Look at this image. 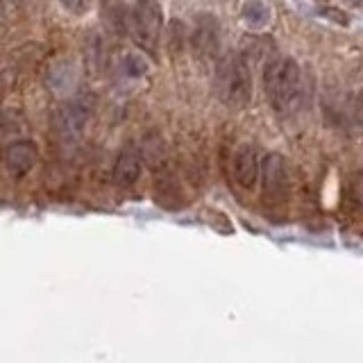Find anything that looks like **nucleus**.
<instances>
[{
	"label": "nucleus",
	"instance_id": "obj_3",
	"mask_svg": "<svg viewBox=\"0 0 363 363\" xmlns=\"http://www.w3.org/2000/svg\"><path fill=\"white\" fill-rule=\"evenodd\" d=\"M128 32L145 55H157L164 32V11L157 0H134L128 11Z\"/></svg>",
	"mask_w": 363,
	"mask_h": 363
},
{
	"label": "nucleus",
	"instance_id": "obj_12",
	"mask_svg": "<svg viewBox=\"0 0 363 363\" xmlns=\"http://www.w3.org/2000/svg\"><path fill=\"white\" fill-rule=\"evenodd\" d=\"M182 43H184V26H182L179 21H170V26H168V45L173 50L177 45V50H182Z\"/></svg>",
	"mask_w": 363,
	"mask_h": 363
},
{
	"label": "nucleus",
	"instance_id": "obj_7",
	"mask_svg": "<svg viewBox=\"0 0 363 363\" xmlns=\"http://www.w3.org/2000/svg\"><path fill=\"white\" fill-rule=\"evenodd\" d=\"M261 164H264V159L259 157L255 145L250 143L238 145V150L234 152L232 159V175L236 179V184L252 191L261 179Z\"/></svg>",
	"mask_w": 363,
	"mask_h": 363
},
{
	"label": "nucleus",
	"instance_id": "obj_11",
	"mask_svg": "<svg viewBox=\"0 0 363 363\" xmlns=\"http://www.w3.org/2000/svg\"><path fill=\"white\" fill-rule=\"evenodd\" d=\"M243 18L250 28H266L268 21H270V9L261 3V0H247L245 7H243Z\"/></svg>",
	"mask_w": 363,
	"mask_h": 363
},
{
	"label": "nucleus",
	"instance_id": "obj_13",
	"mask_svg": "<svg viewBox=\"0 0 363 363\" xmlns=\"http://www.w3.org/2000/svg\"><path fill=\"white\" fill-rule=\"evenodd\" d=\"M60 5H62L66 11H71V14L82 16V14H86V11H89L91 0H60Z\"/></svg>",
	"mask_w": 363,
	"mask_h": 363
},
{
	"label": "nucleus",
	"instance_id": "obj_5",
	"mask_svg": "<svg viewBox=\"0 0 363 363\" xmlns=\"http://www.w3.org/2000/svg\"><path fill=\"white\" fill-rule=\"evenodd\" d=\"M261 191L266 200H284L289 193V166L281 155L272 152L261 164Z\"/></svg>",
	"mask_w": 363,
	"mask_h": 363
},
{
	"label": "nucleus",
	"instance_id": "obj_14",
	"mask_svg": "<svg viewBox=\"0 0 363 363\" xmlns=\"http://www.w3.org/2000/svg\"><path fill=\"white\" fill-rule=\"evenodd\" d=\"M320 14H323V16H329V18H332V21H336V23H340V26H347V16L343 14V11L334 9V7L320 9Z\"/></svg>",
	"mask_w": 363,
	"mask_h": 363
},
{
	"label": "nucleus",
	"instance_id": "obj_10",
	"mask_svg": "<svg viewBox=\"0 0 363 363\" xmlns=\"http://www.w3.org/2000/svg\"><path fill=\"white\" fill-rule=\"evenodd\" d=\"M102 14L107 23L116 32H128V11H125V0H100Z\"/></svg>",
	"mask_w": 363,
	"mask_h": 363
},
{
	"label": "nucleus",
	"instance_id": "obj_8",
	"mask_svg": "<svg viewBox=\"0 0 363 363\" xmlns=\"http://www.w3.org/2000/svg\"><path fill=\"white\" fill-rule=\"evenodd\" d=\"M191 45L198 57H216L220 45V26L211 14H198L191 28Z\"/></svg>",
	"mask_w": 363,
	"mask_h": 363
},
{
	"label": "nucleus",
	"instance_id": "obj_2",
	"mask_svg": "<svg viewBox=\"0 0 363 363\" xmlns=\"http://www.w3.org/2000/svg\"><path fill=\"white\" fill-rule=\"evenodd\" d=\"M216 94L232 109H243L252 96V75L245 55L227 52L216 64Z\"/></svg>",
	"mask_w": 363,
	"mask_h": 363
},
{
	"label": "nucleus",
	"instance_id": "obj_9",
	"mask_svg": "<svg viewBox=\"0 0 363 363\" xmlns=\"http://www.w3.org/2000/svg\"><path fill=\"white\" fill-rule=\"evenodd\" d=\"M37 164V145L32 141H14L5 147V168L11 177H23Z\"/></svg>",
	"mask_w": 363,
	"mask_h": 363
},
{
	"label": "nucleus",
	"instance_id": "obj_1",
	"mask_svg": "<svg viewBox=\"0 0 363 363\" xmlns=\"http://www.w3.org/2000/svg\"><path fill=\"white\" fill-rule=\"evenodd\" d=\"M264 91L279 116H289L302 102V71L291 57L272 55L264 66Z\"/></svg>",
	"mask_w": 363,
	"mask_h": 363
},
{
	"label": "nucleus",
	"instance_id": "obj_4",
	"mask_svg": "<svg viewBox=\"0 0 363 363\" xmlns=\"http://www.w3.org/2000/svg\"><path fill=\"white\" fill-rule=\"evenodd\" d=\"M91 116V105L86 98H73L64 102L52 113V130L62 141H75L82 136Z\"/></svg>",
	"mask_w": 363,
	"mask_h": 363
},
{
	"label": "nucleus",
	"instance_id": "obj_6",
	"mask_svg": "<svg viewBox=\"0 0 363 363\" xmlns=\"http://www.w3.org/2000/svg\"><path fill=\"white\" fill-rule=\"evenodd\" d=\"M143 147L136 143V141H128L121 152L116 157V162H113V182H116V186H123L128 189L132 186L136 179L141 177V170H143Z\"/></svg>",
	"mask_w": 363,
	"mask_h": 363
}]
</instances>
